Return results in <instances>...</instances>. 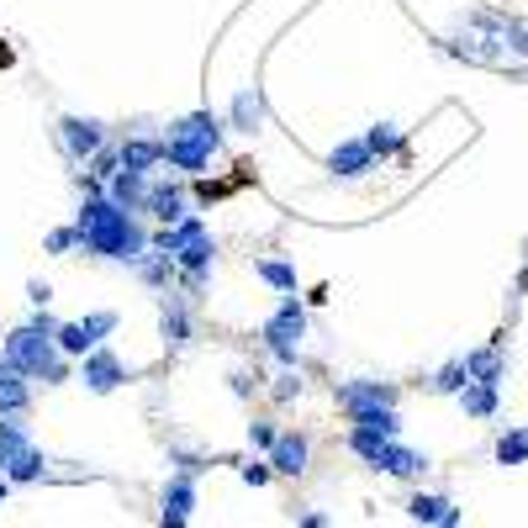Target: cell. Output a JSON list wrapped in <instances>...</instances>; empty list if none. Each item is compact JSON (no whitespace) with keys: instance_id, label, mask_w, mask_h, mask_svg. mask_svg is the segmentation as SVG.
I'll list each match as a JSON object with an SVG mask.
<instances>
[{"instance_id":"obj_18","label":"cell","mask_w":528,"mask_h":528,"mask_svg":"<svg viewBox=\"0 0 528 528\" xmlns=\"http://www.w3.org/2000/svg\"><path fill=\"white\" fill-rule=\"evenodd\" d=\"M254 275H259L275 296H296V291H301L296 259H286V254H254Z\"/></svg>"},{"instance_id":"obj_5","label":"cell","mask_w":528,"mask_h":528,"mask_svg":"<svg viewBox=\"0 0 528 528\" xmlns=\"http://www.w3.org/2000/svg\"><path fill=\"white\" fill-rule=\"evenodd\" d=\"M53 138H59V154H64V164H90L101 154V148L111 143V127L101 122V117H80V111H64L59 122H53Z\"/></svg>"},{"instance_id":"obj_30","label":"cell","mask_w":528,"mask_h":528,"mask_svg":"<svg viewBox=\"0 0 528 528\" xmlns=\"http://www.w3.org/2000/svg\"><path fill=\"white\" fill-rule=\"evenodd\" d=\"M264 391H270V396H275V402H280V407H286V402H296V396H301V391H307V381H301V365H291V370H280V375H275V381H264Z\"/></svg>"},{"instance_id":"obj_24","label":"cell","mask_w":528,"mask_h":528,"mask_svg":"<svg viewBox=\"0 0 528 528\" xmlns=\"http://www.w3.org/2000/svg\"><path fill=\"white\" fill-rule=\"evenodd\" d=\"M32 449V428L22 418H0V476Z\"/></svg>"},{"instance_id":"obj_28","label":"cell","mask_w":528,"mask_h":528,"mask_svg":"<svg viewBox=\"0 0 528 528\" xmlns=\"http://www.w3.org/2000/svg\"><path fill=\"white\" fill-rule=\"evenodd\" d=\"M6 481H11V486H32V481H48V455H43V449L32 444L27 455H22V460H16V465L6 470Z\"/></svg>"},{"instance_id":"obj_19","label":"cell","mask_w":528,"mask_h":528,"mask_svg":"<svg viewBox=\"0 0 528 528\" xmlns=\"http://www.w3.org/2000/svg\"><path fill=\"white\" fill-rule=\"evenodd\" d=\"M455 402H460V412H465L470 423H492L497 412H502V386H492V381H470V386L455 396Z\"/></svg>"},{"instance_id":"obj_27","label":"cell","mask_w":528,"mask_h":528,"mask_svg":"<svg viewBox=\"0 0 528 528\" xmlns=\"http://www.w3.org/2000/svg\"><path fill=\"white\" fill-rule=\"evenodd\" d=\"M402 507H407V518H412V523L433 528V523H439V518H444V513H449V507H455V502H449L444 492H412V497H407Z\"/></svg>"},{"instance_id":"obj_20","label":"cell","mask_w":528,"mask_h":528,"mask_svg":"<svg viewBox=\"0 0 528 528\" xmlns=\"http://www.w3.org/2000/svg\"><path fill=\"white\" fill-rule=\"evenodd\" d=\"M32 412V381L22 370L0 365V418H27Z\"/></svg>"},{"instance_id":"obj_26","label":"cell","mask_w":528,"mask_h":528,"mask_svg":"<svg viewBox=\"0 0 528 528\" xmlns=\"http://www.w3.org/2000/svg\"><path fill=\"white\" fill-rule=\"evenodd\" d=\"M492 460L497 465H528V428L523 423H507L492 444Z\"/></svg>"},{"instance_id":"obj_3","label":"cell","mask_w":528,"mask_h":528,"mask_svg":"<svg viewBox=\"0 0 528 528\" xmlns=\"http://www.w3.org/2000/svg\"><path fill=\"white\" fill-rule=\"evenodd\" d=\"M53 333H59V317H53L48 307L32 312L27 323H16L6 338H0V365L22 370L27 381L37 386V381L48 375V365L59 360V344H53Z\"/></svg>"},{"instance_id":"obj_10","label":"cell","mask_w":528,"mask_h":528,"mask_svg":"<svg viewBox=\"0 0 528 528\" xmlns=\"http://www.w3.org/2000/svg\"><path fill=\"white\" fill-rule=\"evenodd\" d=\"M159 338H164V354H185L196 338V312H191V296L185 291H164L159 296Z\"/></svg>"},{"instance_id":"obj_7","label":"cell","mask_w":528,"mask_h":528,"mask_svg":"<svg viewBox=\"0 0 528 528\" xmlns=\"http://www.w3.org/2000/svg\"><path fill=\"white\" fill-rule=\"evenodd\" d=\"M333 402L354 423V418H365V412L396 407V402H402V386H396V381H375V375H354V381H338L333 386Z\"/></svg>"},{"instance_id":"obj_35","label":"cell","mask_w":528,"mask_h":528,"mask_svg":"<svg viewBox=\"0 0 528 528\" xmlns=\"http://www.w3.org/2000/svg\"><path fill=\"white\" fill-rule=\"evenodd\" d=\"M27 301H32V312H43L53 301V280H27Z\"/></svg>"},{"instance_id":"obj_22","label":"cell","mask_w":528,"mask_h":528,"mask_svg":"<svg viewBox=\"0 0 528 528\" xmlns=\"http://www.w3.org/2000/svg\"><path fill=\"white\" fill-rule=\"evenodd\" d=\"M365 148L375 154V164H386V159H402V148H407V132H402V122H370L365 132Z\"/></svg>"},{"instance_id":"obj_4","label":"cell","mask_w":528,"mask_h":528,"mask_svg":"<svg viewBox=\"0 0 528 528\" xmlns=\"http://www.w3.org/2000/svg\"><path fill=\"white\" fill-rule=\"evenodd\" d=\"M307 307H301L296 296H280V307L259 323V344H264V354L280 365V370H291V365H301V344H307Z\"/></svg>"},{"instance_id":"obj_6","label":"cell","mask_w":528,"mask_h":528,"mask_svg":"<svg viewBox=\"0 0 528 528\" xmlns=\"http://www.w3.org/2000/svg\"><path fill=\"white\" fill-rule=\"evenodd\" d=\"M117 328H122V312H117V307H101V312L74 317V323H59L53 344H59V354H69V360H85V354H90V349H101Z\"/></svg>"},{"instance_id":"obj_14","label":"cell","mask_w":528,"mask_h":528,"mask_svg":"<svg viewBox=\"0 0 528 528\" xmlns=\"http://www.w3.org/2000/svg\"><path fill=\"white\" fill-rule=\"evenodd\" d=\"M196 502H201V486H196V476H185V470H175V476L164 481V492H159V528H191Z\"/></svg>"},{"instance_id":"obj_8","label":"cell","mask_w":528,"mask_h":528,"mask_svg":"<svg viewBox=\"0 0 528 528\" xmlns=\"http://www.w3.org/2000/svg\"><path fill=\"white\" fill-rule=\"evenodd\" d=\"M74 381H80L90 396H111V391H122L132 381V370H127V360L117 349L101 344V349H90L85 360H74Z\"/></svg>"},{"instance_id":"obj_21","label":"cell","mask_w":528,"mask_h":528,"mask_svg":"<svg viewBox=\"0 0 528 528\" xmlns=\"http://www.w3.org/2000/svg\"><path fill=\"white\" fill-rule=\"evenodd\" d=\"M106 196L122 206V212H138L143 217V206H148V175H132V169H117V175L106 180Z\"/></svg>"},{"instance_id":"obj_13","label":"cell","mask_w":528,"mask_h":528,"mask_svg":"<svg viewBox=\"0 0 528 528\" xmlns=\"http://www.w3.org/2000/svg\"><path fill=\"white\" fill-rule=\"evenodd\" d=\"M365 465H370V470H381V476H391V481H423L428 470H433V460L423 455V449H412V444H402V439L381 444Z\"/></svg>"},{"instance_id":"obj_11","label":"cell","mask_w":528,"mask_h":528,"mask_svg":"<svg viewBox=\"0 0 528 528\" xmlns=\"http://www.w3.org/2000/svg\"><path fill=\"white\" fill-rule=\"evenodd\" d=\"M222 122H228V132H238V138H259L264 127H270V101H264L259 85H238L228 106H222Z\"/></svg>"},{"instance_id":"obj_25","label":"cell","mask_w":528,"mask_h":528,"mask_svg":"<svg viewBox=\"0 0 528 528\" xmlns=\"http://www.w3.org/2000/svg\"><path fill=\"white\" fill-rule=\"evenodd\" d=\"M465 386H470L465 354H455V360H444V365H439V370H433L428 381H423V391H428V396H460Z\"/></svg>"},{"instance_id":"obj_38","label":"cell","mask_w":528,"mask_h":528,"mask_svg":"<svg viewBox=\"0 0 528 528\" xmlns=\"http://www.w3.org/2000/svg\"><path fill=\"white\" fill-rule=\"evenodd\" d=\"M6 497H11V481H6V476H0V502H6Z\"/></svg>"},{"instance_id":"obj_9","label":"cell","mask_w":528,"mask_h":528,"mask_svg":"<svg viewBox=\"0 0 528 528\" xmlns=\"http://www.w3.org/2000/svg\"><path fill=\"white\" fill-rule=\"evenodd\" d=\"M180 217H191V180H180V175H154V180H148L143 222L169 228V222H180Z\"/></svg>"},{"instance_id":"obj_36","label":"cell","mask_w":528,"mask_h":528,"mask_svg":"<svg viewBox=\"0 0 528 528\" xmlns=\"http://www.w3.org/2000/svg\"><path fill=\"white\" fill-rule=\"evenodd\" d=\"M460 523H465V507H449V513L433 523V528H460Z\"/></svg>"},{"instance_id":"obj_29","label":"cell","mask_w":528,"mask_h":528,"mask_svg":"<svg viewBox=\"0 0 528 528\" xmlns=\"http://www.w3.org/2000/svg\"><path fill=\"white\" fill-rule=\"evenodd\" d=\"M43 254H53V259L80 254V228H74V222H64V228H48V233H43Z\"/></svg>"},{"instance_id":"obj_12","label":"cell","mask_w":528,"mask_h":528,"mask_svg":"<svg viewBox=\"0 0 528 528\" xmlns=\"http://www.w3.org/2000/svg\"><path fill=\"white\" fill-rule=\"evenodd\" d=\"M117 164L132 169V175H148L154 180L164 169V132H148V122H138L127 132V138L117 143Z\"/></svg>"},{"instance_id":"obj_1","label":"cell","mask_w":528,"mask_h":528,"mask_svg":"<svg viewBox=\"0 0 528 528\" xmlns=\"http://www.w3.org/2000/svg\"><path fill=\"white\" fill-rule=\"evenodd\" d=\"M74 228H80V254L101 259V264H122V270H132V264L148 254V243H154V228H148L138 212H122L106 191L80 196Z\"/></svg>"},{"instance_id":"obj_31","label":"cell","mask_w":528,"mask_h":528,"mask_svg":"<svg viewBox=\"0 0 528 528\" xmlns=\"http://www.w3.org/2000/svg\"><path fill=\"white\" fill-rule=\"evenodd\" d=\"M360 428H370V433H381V439H402V412L396 407H381V412H365V418H354Z\"/></svg>"},{"instance_id":"obj_33","label":"cell","mask_w":528,"mask_h":528,"mask_svg":"<svg viewBox=\"0 0 528 528\" xmlns=\"http://www.w3.org/2000/svg\"><path fill=\"white\" fill-rule=\"evenodd\" d=\"M238 481H243V486H270V481H275V465L259 460V455H249V460H238Z\"/></svg>"},{"instance_id":"obj_37","label":"cell","mask_w":528,"mask_h":528,"mask_svg":"<svg viewBox=\"0 0 528 528\" xmlns=\"http://www.w3.org/2000/svg\"><path fill=\"white\" fill-rule=\"evenodd\" d=\"M296 528H333V523H328V513H301Z\"/></svg>"},{"instance_id":"obj_15","label":"cell","mask_w":528,"mask_h":528,"mask_svg":"<svg viewBox=\"0 0 528 528\" xmlns=\"http://www.w3.org/2000/svg\"><path fill=\"white\" fill-rule=\"evenodd\" d=\"M323 169H328V180H333V185H354V180H365L370 169H381V164H375V154L365 148V138H344V143H333V148H328Z\"/></svg>"},{"instance_id":"obj_16","label":"cell","mask_w":528,"mask_h":528,"mask_svg":"<svg viewBox=\"0 0 528 528\" xmlns=\"http://www.w3.org/2000/svg\"><path fill=\"white\" fill-rule=\"evenodd\" d=\"M275 465V476H291V481H301L312 470V433H301V428H280V439H275V449L264 455Z\"/></svg>"},{"instance_id":"obj_2","label":"cell","mask_w":528,"mask_h":528,"mask_svg":"<svg viewBox=\"0 0 528 528\" xmlns=\"http://www.w3.org/2000/svg\"><path fill=\"white\" fill-rule=\"evenodd\" d=\"M222 143H228V122L222 111L201 106V111H185L164 127V169L180 180H206L212 164L222 159Z\"/></svg>"},{"instance_id":"obj_32","label":"cell","mask_w":528,"mask_h":528,"mask_svg":"<svg viewBox=\"0 0 528 528\" xmlns=\"http://www.w3.org/2000/svg\"><path fill=\"white\" fill-rule=\"evenodd\" d=\"M228 391L238 396V402H254V396L264 391V375L249 370V365H238V370H228Z\"/></svg>"},{"instance_id":"obj_17","label":"cell","mask_w":528,"mask_h":528,"mask_svg":"<svg viewBox=\"0 0 528 528\" xmlns=\"http://www.w3.org/2000/svg\"><path fill=\"white\" fill-rule=\"evenodd\" d=\"M175 259H169L164 249H154V243H148V254L132 264V280H138L143 291H154V296H164V291H175Z\"/></svg>"},{"instance_id":"obj_23","label":"cell","mask_w":528,"mask_h":528,"mask_svg":"<svg viewBox=\"0 0 528 528\" xmlns=\"http://www.w3.org/2000/svg\"><path fill=\"white\" fill-rule=\"evenodd\" d=\"M465 370H470V381H492V386H502V381H507V349H502V344L470 349V354H465Z\"/></svg>"},{"instance_id":"obj_34","label":"cell","mask_w":528,"mask_h":528,"mask_svg":"<svg viewBox=\"0 0 528 528\" xmlns=\"http://www.w3.org/2000/svg\"><path fill=\"white\" fill-rule=\"evenodd\" d=\"M275 439H280V423H275V418H254V423H249V444L259 449V455H270Z\"/></svg>"}]
</instances>
